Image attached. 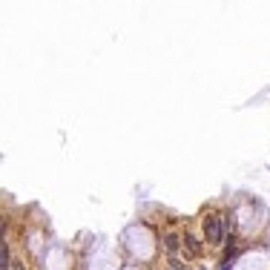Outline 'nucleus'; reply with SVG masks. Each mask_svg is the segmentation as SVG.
<instances>
[{
  "mask_svg": "<svg viewBox=\"0 0 270 270\" xmlns=\"http://www.w3.org/2000/svg\"><path fill=\"white\" fill-rule=\"evenodd\" d=\"M15 270H20V268H15Z\"/></svg>",
  "mask_w": 270,
  "mask_h": 270,
  "instance_id": "0eeeda50",
  "label": "nucleus"
},
{
  "mask_svg": "<svg viewBox=\"0 0 270 270\" xmlns=\"http://www.w3.org/2000/svg\"><path fill=\"white\" fill-rule=\"evenodd\" d=\"M175 244H178V238L169 236V238H167V250H175Z\"/></svg>",
  "mask_w": 270,
  "mask_h": 270,
  "instance_id": "423d86ee",
  "label": "nucleus"
},
{
  "mask_svg": "<svg viewBox=\"0 0 270 270\" xmlns=\"http://www.w3.org/2000/svg\"><path fill=\"white\" fill-rule=\"evenodd\" d=\"M115 265H118V259H115L112 253H98L95 259H92L89 270H115Z\"/></svg>",
  "mask_w": 270,
  "mask_h": 270,
  "instance_id": "7ed1b4c3",
  "label": "nucleus"
},
{
  "mask_svg": "<svg viewBox=\"0 0 270 270\" xmlns=\"http://www.w3.org/2000/svg\"><path fill=\"white\" fill-rule=\"evenodd\" d=\"M204 236L210 244H219L221 236H224V224H221L219 216H210V219H204Z\"/></svg>",
  "mask_w": 270,
  "mask_h": 270,
  "instance_id": "f03ea898",
  "label": "nucleus"
},
{
  "mask_svg": "<svg viewBox=\"0 0 270 270\" xmlns=\"http://www.w3.org/2000/svg\"><path fill=\"white\" fill-rule=\"evenodd\" d=\"M52 270H64V265H61V250H52Z\"/></svg>",
  "mask_w": 270,
  "mask_h": 270,
  "instance_id": "20e7f679",
  "label": "nucleus"
},
{
  "mask_svg": "<svg viewBox=\"0 0 270 270\" xmlns=\"http://www.w3.org/2000/svg\"><path fill=\"white\" fill-rule=\"evenodd\" d=\"M184 241H187V247H190V253H193V256L199 253V244H196V238H190V236H187Z\"/></svg>",
  "mask_w": 270,
  "mask_h": 270,
  "instance_id": "39448f33",
  "label": "nucleus"
},
{
  "mask_svg": "<svg viewBox=\"0 0 270 270\" xmlns=\"http://www.w3.org/2000/svg\"><path fill=\"white\" fill-rule=\"evenodd\" d=\"M127 244H130V250L135 256H141V259H147L152 253V241H150V233L144 230V227H130L127 230Z\"/></svg>",
  "mask_w": 270,
  "mask_h": 270,
  "instance_id": "f257e3e1",
  "label": "nucleus"
}]
</instances>
